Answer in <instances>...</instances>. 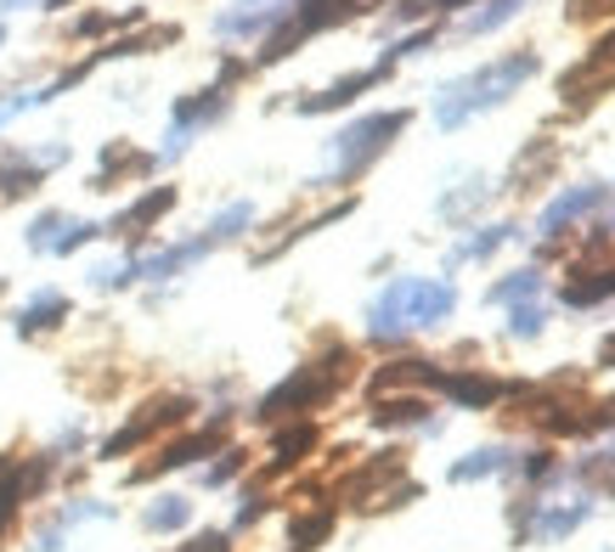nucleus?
I'll return each mask as SVG.
<instances>
[{
    "label": "nucleus",
    "mask_w": 615,
    "mask_h": 552,
    "mask_svg": "<svg viewBox=\"0 0 615 552\" xmlns=\"http://www.w3.org/2000/svg\"><path fill=\"white\" fill-rule=\"evenodd\" d=\"M40 170H28V164H0V204H12L23 198V192H35Z\"/></svg>",
    "instance_id": "20"
},
{
    "label": "nucleus",
    "mask_w": 615,
    "mask_h": 552,
    "mask_svg": "<svg viewBox=\"0 0 615 552\" xmlns=\"http://www.w3.org/2000/svg\"><path fill=\"white\" fill-rule=\"evenodd\" d=\"M604 294H615V271H599L593 282H565V287H559L565 305H593V299H604Z\"/></svg>",
    "instance_id": "17"
},
{
    "label": "nucleus",
    "mask_w": 615,
    "mask_h": 552,
    "mask_svg": "<svg viewBox=\"0 0 615 552\" xmlns=\"http://www.w3.org/2000/svg\"><path fill=\"white\" fill-rule=\"evenodd\" d=\"M373 0H300L294 7V23L282 28V35H272L266 40V51H261V62H277V57H288L305 35H316V28H328V23H339V17H355V12H367Z\"/></svg>",
    "instance_id": "4"
},
{
    "label": "nucleus",
    "mask_w": 615,
    "mask_h": 552,
    "mask_svg": "<svg viewBox=\"0 0 615 552\" xmlns=\"http://www.w3.org/2000/svg\"><path fill=\"white\" fill-rule=\"evenodd\" d=\"M441 389L458 406H492L503 395V383L497 378H480V372H441Z\"/></svg>",
    "instance_id": "8"
},
{
    "label": "nucleus",
    "mask_w": 615,
    "mask_h": 552,
    "mask_svg": "<svg viewBox=\"0 0 615 552\" xmlns=\"http://www.w3.org/2000/svg\"><path fill=\"white\" fill-rule=\"evenodd\" d=\"M514 237V225H492V232H480V237H469L458 254H451V259H485V254H492V248H503Z\"/></svg>",
    "instance_id": "22"
},
{
    "label": "nucleus",
    "mask_w": 615,
    "mask_h": 552,
    "mask_svg": "<svg viewBox=\"0 0 615 552\" xmlns=\"http://www.w3.org/2000/svg\"><path fill=\"white\" fill-rule=\"evenodd\" d=\"M520 7H526V0H492V7H485L480 17H469V35H492V28H497V23H508Z\"/></svg>",
    "instance_id": "23"
},
{
    "label": "nucleus",
    "mask_w": 615,
    "mask_h": 552,
    "mask_svg": "<svg viewBox=\"0 0 615 552\" xmlns=\"http://www.w3.org/2000/svg\"><path fill=\"white\" fill-rule=\"evenodd\" d=\"M407 130V113L396 108V113H373V119H362V124H350L345 136L334 142V158H339V175H355L362 164H373V158L390 147V136H401Z\"/></svg>",
    "instance_id": "3"
},
{
    "label": "nucleus",
    "mask_w": 615,
    "mask_h": 552,
    "mask_svg": "<svg viewBox=\"0 0 615 552\" xmlns=\"http://www.w3.org/2000/svg\"><path fill=\"white\" fill-rule=\"evenodd\" d=\"M220 445V429H204V434H192V440H181V445H170L158 463H147V468H136V479H153V474H165V468H186V463H198V457H209V451Z\"/></svg>",
    "instance_id": "7"
},
{
    "label": "nucleus",
    "mask_w": 615,
    "mask_h": 552,
    "mask_svg": "<svg viewBox=\"0 0 615 552\" xmlns=\"http://www.w3.org/2000/svg\"><path fill=\"white\" fill-rule=\"evenodd\" d=\"M390 62H396V57H384V62H378V69H367V74H350V79L328 85V90H322V96H311V102H300V108H305V113H328V108H345V102H350V96H355V90H367V85H378V79H384V69H390Z\"/></svg>",
    "instance_id": "9"
},
{
    "label": "nucleus",
    "mask_w": 615,
    "mask_h": 552,
    "mask_svg": "<svg viewBox=\"0 0 615 552\" xmlns=\"http://www.w3.org/2000/svg\"><path fill=\"white\" fill-rule=\"evenodd\" d=\"M604 7H615V0H576V7H570V17H576V23H588V17H599Z\"/></svg>",
    "instance_id": "28"
},
{
    "label": "nucleus",
    "mask_w": 615,
    "mask_h": 552,
    "mask_svg": "<svg viewBox=\"0 0 615 552\" xmlns=\"http://www.w3.org/2000/svg\"><path fill=\"white\" fill-rule=\"evenodd\" d=\"M17 479H7V484H0V525H12V513H17Z\"/></svg>",
    "instance_id": "27"
},
{
    "label": "nucleus",
    "mask_w": 615,
    "mask_h": 552,
    "mask_svg": "<svg viewBox=\"0 0 615 552\" xmlns=\"http://www.w3.org/2000/svg\"><path fill=\"white\" fill-rule=\"evenodd\" d=\"M62 316H69V299H62V294H40L35 305L17 316V333H46V328H57Z\"/></svg>",
    "instance_id": "12"
},
{
    "label": "nucleus",
    "mask_w": 615,
    "mask_h": 552,
    "mask_svg": "<svg viewBox=\"0 0 615 552\" xmlns=\"http://www.w3.org/2000/svg\"><path fill=\"white\" fill-rule=\"evenodd\" d=\"M249 220H254V209H249V204H232L226 214H215V225H209V243H226V237H238Z\"/></svg>",
    "instance_id": "25"
},
{
    "label": "nucleus",
    "mask_w": 615,
    "mask_h": 552,
    "mask_svg": "<svg viewBox=\"0 0 615 552\" xmlns=\"http://www.w3.org/2000/svg\"><path fill=\"white\" fill-rule=\"evenodd\" d=\"M311 445H316V429H311V424H300V429H282V434H277V463H300Z\"/></svg>",
    "instance_id": "21"
},
{
    "label": "nucleus",
    "mask_w": 615,
    "mask_h": 552,
    "mask_svg": "<svg viewBox=\"0 0 615 552\" xmlns=\"http://www.w3.org/2000/svg\"><path fill=\"white\" fill-rule=\"evenodd\" d=\"M531 74H536V57H531V51H526V57H503V62H492V69H480V74H469V79H458V85H446L441 102H435V119H441L446 130L463 124L469 113L497 108L503 96L520 90Z\"/></svg>",
    "instance_id": "2"
},
{
    "label": "nucleus",
    "mask_w": 615,
    "mask_h": 552,
    "mask_svg": "<svg viewBox=\"0 0 615 552\" xmlns=\"http://www.w3.org/2000/svg\"><path fill=\"white\" fill-rule=\"evenodd\" d=\"M339 372H345V355L334 367H300L288 383H277L272 395L261 401V417H288V412H305V406H316V401H328L334 395V383H339Z\"/></svg>",
    "instance_id": "5"
},
{
    "label": "nucleus",
    "mask_w": 615,
    "mask_h": 552,
    "mask_svg": "<svg viewBox=\"0 0 615 552\" xmlns=\"http://www.w3.org/2000/svg\"><path fill=\"white\" fill-rule=\"evenodd\" d=\"M186 518H192V502H186V496H158V502L147 507L142 525H147V530H181Z\"/></svg>",
    "instance_id": "15"
},
{
    "label": "nucleus",
    "mask_w": 615,
    "mask_h": 552,
    "mask_svg": "<svg viewBox=\"0 0 615 552\" xmlns=\"http://www.w3.org/2000/svg\"><path fill=\"white\" fill-rule=\"evenodd\" d=\"M581 518H588V502H570V507H554V513H547V518H542V525H531V536H536V541H559V536H570V530L581 525Z\"/></svg>",
    "instance_id": "14"
},
{
    "label": "nucleus",
    "mask_w": 615,
    "mask_h": 552,
    "mask_svg": "<svg viewBox=\"0 0 615 552\" xmlns=\"http://www.w3.org/2000/svg\"><path fill=\"white\" fill-rule=\"evenodd\" d=\"M51 7H69V0H51Z\"/></svg>",
    "instance_id": "33"
},
{
    "label": "nucleus",
    "mask_w": 615,
    "mask_h": 552,
    "mask_svg": "<svg viewBox=\"0 0 615 552\" xmlns=\"http://www.w3.org/2000/svg\"><path fill=\"white\" fill-rule=\"evenodd\" d=\"M170 204H176V192H170V186H153L147 198H136L131 209H124V214L113 220V232H147V225H153L158 214H165Z\"/></svg>",
    "instance_id": "11"
},
{
    "label": "nucleus",
    "mask_w": 615,
    "mask_h": 552,
    "mask_svg": "<svg viewBox=\"0 0 615 552\" xmlns=\"http://www.w3.org/2000/svg\"><path fill=\"white\" fill-rule=\"evenodd\" d=\"M497 468H508V451L503 445H485V451H469V457L451 468V479L469 484V479H485V474H497Z\"/></svg>",
    "instance_id": "13"
},
{
    "label": "nucleus",
    "mask_w": 615,
    "mask_h": 552,
    "mask_svg": "<svg viewBox=\"0 0 615 552\" xmlns=\"http://www.w3.org/2000/svg\"><path fill=\"white\" fill-rule=\"evenodd\" d=\"M536 287H542V277H536V271H520V277L497 282V287H492V299H497V305H514V299H531Z\"/></svg>",
    "instance_id": "24"
},
{
    "label": "nucleus",
    "mask_w": 615,
    "mask_h": 552,
    "mask_svg": "<svg viewBox=\"0 0 615 552\" xmlns=\"http://www.w3.org/2000/svg\"><path fill=\"white\" fill-rule=\"evenodd\" d=\"M451 310H458V287H451V282L396 277L390 287H384V299L367 310V321H373L378 339H390L401 328H435V321H446Z\"/></svg>",
    "instance_id": "1"
},
{
    "label": "nucleus",
    "mask_w": 615,
    "mask_h": 552,
    "mask_svg": "<svg viewBox=\"0 0 615 552\" xmlns=\"http://www.w3.org/2000/svg\"><path fill=\"white\" fill-rule=\"evenodd\" d=\"M424 412H430L424 401H384V406L373 412V424H378V429H396V424H424Z\"/></svg>",
    "instance_id": "19"
},
{
    "label": "nucleus",
    "mask_w": 615,
    "mask_h": 552,
    "mask_svg": "<svg viewBox=\"0 0 615 552\" xmlns=\"http://www.w3.org/2000/svg\"><path fill=\"white\" fill-rule=\"evenodd\" d=\"M599 204H610V186H599V181L576 186V192H559V198H554V204L542 209V237H554L559 225L581 220V214H588V209H599Z\"/></svg>",
    "instance_id": "6"
},
{
    "label": "nucleus",
    "mask_w": 615,
    "mask_h": 552,
    "mask_svg": "<svg viewBox=\"0 0 615 552\" xmlns=\"http://www.w3.org/2000/svg\"><path fill=\"white\" fill-rule=\"evenodd\" d=\"M599 355H604V367H615V333L604 339V349H599Z\"/></svg>",
    "instance_id": "30"
},
{
    "label": "nucleus",
    "mask_w": 615,
    "mask_h": 552,
    "mask_svg": "<svg viewBox=\"0 0 615 552\" xmlns=\"http://www.w3.org/2000/svg\"><path fill=\"white\" fill-rule=\"evenodd\" d=\"M328 530H334V513H305V518L288 525V541H294V547H322Z\"/></svg>",
    "instance_id": "16"
},
{
    "label": "nucleus",
    "mask_w": 615,
    "mask_h": 552,
    "mask_svg": "<svg viewBox=\"0 0 615 552\" xmlns=\"http://www.w3.org/2000/svg\"><path fill=\"white\" fill-rule=\"evenodd\" d=\"M554 158H559V152H554V142H536L526 164H514V192H531V181H536L547 164H554Z\"/></svg>",
    "instance_id": "18"
},
{
    "label": "nucleus",
    "mask_w": 615,
    "mask_h": 552,
    "mask_svg": "<svg viewBox=\"0 0 615 552\" xmlns=\"http://www.w3.org/2000/svg\"><path fill=\"white\" fill-rule=\"evenodd\" d=\"M508 328H514V339H536V333H542V310H536V305H514V321H508Z\"/></svg>",
    "instance_id": "26"
},
{
    "label": "nucleus",
    "mask_w": 615,
    "mask_h": 552,
    "mask_svg": "<svg viewBox=\"0 0 615 552\" xmlns=\"http://www.w3.org/2000/svg\"><path fill=\"white\" fill-rule=\"evenodd\" d=\"M186 552H226V536H198Z\"/></svg>",
    "instance_id": "29"
},
{
    "label": "nucleus",
    "mask_w": 615,
    "mask_h": 552,
    "mask_svg": "<svg viewBox=\"0 0 615 552\" xmlns=\"http://www.w3.org/2000/svg\"><path fill=\"white\" fill-rule=\"evenodd\" d=\"M204 254H209V237H204V243H181V248H170V254H153V259H142V266H131V277H147V282L176 277L181 266H192V259H204Z\"/></svg>",
    "instance_id": "10"
},
{
    "label": "nucleus",
    "mask_w": 615,
    "mask_h": 552,
    "mask_svg": "<svg viewBox=\"0 0 615 552\" xmlns=\"http://www.w3.org/2000/svg\"><path fill=\"white\" fill-rule=\"evenodd\" d=\"M458 7H469V0H435V12H458Z\"/></svg>",
    "instance_id": "31"
},
{
    "label": "nucleus",
    "mask_w": 615,
    "mask_h": 552,
    "mask_svg": "<svg viewBox=\"0 0 615 552\" xmlns=\"http://www.w3.org/2000/svg\"><path fill=\"white\" fill-rule=\"evenodd\" d=\"M0 7H23V0H0Z\"/></svg>",
    "instance_id": "32"
}]
</instances>
